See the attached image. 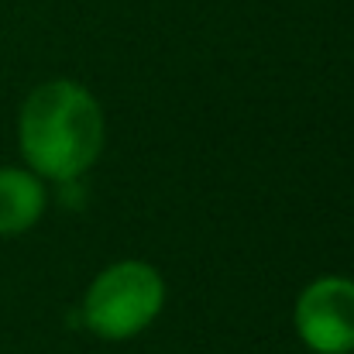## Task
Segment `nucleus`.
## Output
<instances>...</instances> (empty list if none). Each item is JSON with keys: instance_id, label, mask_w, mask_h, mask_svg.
Returning a JSON list of instances; mask_svg holds the SVG:
<instances>
[{"instance_id": "1", "label": "nucleus", "mask_w": 354, "mask_h": 354, "mask_svg": "<svg viewBox=\"0 0 354 354\" xmlns=\"http://www.w3.org/2000/svg\"><path fill=\"white\" fill-rule=\"evenodd\" d=\"M17 141L35 176L76 183L104 151V111L86 86L73 80H48L24 100Z\"/></svg>"}, {"instance_id": "2", "label": "nucleus", "mask_w": 354, "mask_h": 354, "mask_svg": "<svg viewBox=\"0 0 354 354\" xmlns=\"http://www.w3.org/2000/svg\"><path fill=\"white\" fill-rule=\"evenodd\" d=\"M165 303V282L155 265L127 258L104 268L83 296V324L107 341L141 334Z\"/></svg>"}, {"instance_id": "3", "label": "nucleus", "mask_w": 354, "mask_h": 354, "mask_svg": "<svg viewBox=\"0 0 354 354\" xmlns=\"http://www.w3.org/2000/svg\"><path fill=\"white\" fill-rule=\"evenodd\" d=\"M296 334L313 354L354 351V282L344 275H324L310 282L296 299Z\"/></svg>"}, {"instance_id": "4", "label": "nucleus", "mask_w": 354, "mask_h": 354, "mask_svg": "<svg viewBox=\"0 0 354 354\" xmlns=\"http://www.w3.org/2000/svg\"><path fill=\"white\" fill-rule=\"evenodd\" d=\"M45 214V186L31 169H0V234H24Z\"/></svg>"}]
</instances>
